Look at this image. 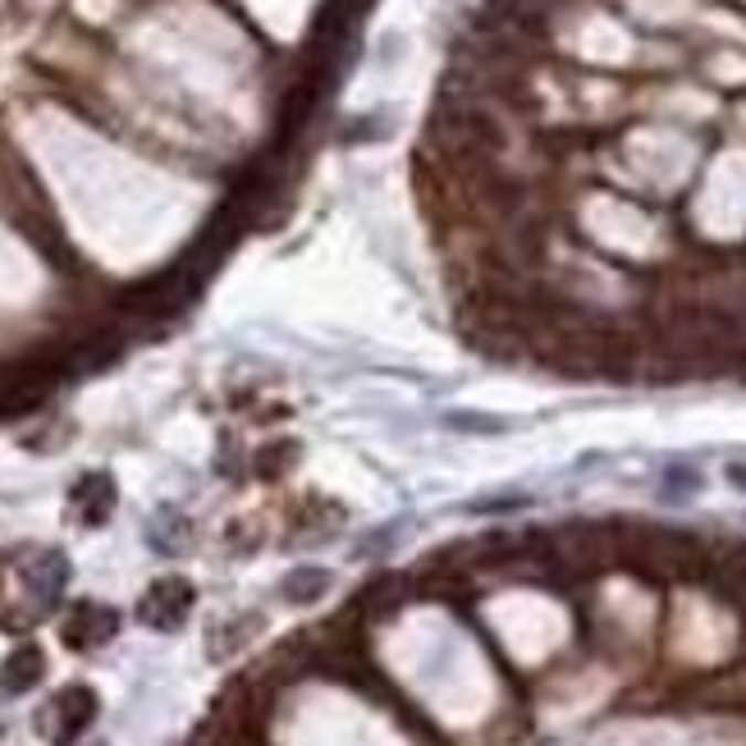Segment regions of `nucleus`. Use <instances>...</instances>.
Masks as SVG:
<instances>
[{
    "label": "nucleus",
    "mask_w": 746,
    "mask_h": 746,
    "mask_svg": "<svg viewBox=\"0 0 746 746\" xmlns=\"http://www.w3.org/2000/svg\"><path fill=\"white\" fill-rule=\"evenodd\" d=\"M728 481H737V486H746V468H728Z\"/></svg>",
    "instance_id": "obj_8"
},
{
    "label": "nucleus",
    "mask_w": 746,
    "mask_h": 746,
    "mask_svg": "<svg viewBox=\"0 0 746 746\" xmlns=\"http://www.w3.org/2000/svg\"><path fill=\"white\" fill-rule=\"evenodd\" d=\"M70 504H74V518H78L83 526H102V522L110 518V509H115V481H110L106 472H87V477L74 486Z\"/></svg>",
    "instance_id": "obj_4"
},
{
    "label": "nucleus",
    "mask_w": 746,
    "mask_h": 746,
    "mask_svg": "<svg viewBox=\"0 0 746 746\" xmlns=\"http://www.w3.org/2000/svg\"><path fill=\"white\" fill-rule=\"evenodd\" d=\"M326 586H330V573H321V568H298V573H289V577H285V586H279V596H285L289 605H312Z\"/></svg>",
    "instance_id": "obj_7"
},
{
    "label": "nucleus",
    "mask_w": 746,
    "mask_h": 746,
    "mask_svg": "<svg viewBox=\"0 0 746 746\" xmlns=\"http://www.w3.org/2000/svg\"><path fill=\"white\" fill-rule=\"evenodd\" d=\"M42 678H46V656L38 646H14L6 656V664H0V688L14 692V696L33 692Z\"/></svg>",
    "instance_id": "obj_6"
},
{
    "label": "nucleus",
    "mask_w": 746,
    "mask_h": 746,
    "mask_svg": "<svg viewBox=\"0 0 746 746\" xmlns=\"http://www.w3.org/2000/svg\"><path fill=\"white\" fill-rule=\"evenodd\" d=\"M23 582H28V590H33L42 605H51L60 590H65V582H70V558L60 554V550H42V554H33V564L23 568Z\"/></svg>",
    "instance_id": "obj_5"
},
{
    "label": "nucleus",
    "mask_w": 746,
    "mask_h": 746,
    "mask_svg": "<svg viewBox=\"0 0 746 746\" xmlns=\"http://www.w3.org/2000/svg\"><path fill=\"white\" fill-rule=\"evenodd\" d=\"M193 582L189 577H161V582H151L147 586V596L138 600V618L147 628H157V632H174L183 618H189L193 609Z\"/></svg>",
    "instance_id": "obj_2"
},
{
    "label": "nucleus",
    "mask_w": 746,
    "mask_h": 746,
    "mask_svg": "<svg viewBox=\"0 0 746 746\" xmlns=\"http://www.w3.org/2000/svg\"><path fill=\"white\" fill-rule=\"evenodd\" d=\"M92 720H97V692L74 682V688H65L42 710V737L55 742V746H70Z\"/></svg>",
    "instance_id": "obj_1"
},
{
    "label": "nucleus",
    "mask_w": 746,
    "mask_h": 746,
    "mask_svg": "<svg viewBox=\"0 0 746 746\" xmlns=\"http://www.w3.org/2000/svg\"><path fill=\"white\" fill-rule=\"evenodd\" d=\"M115 632H119V614L110 605H97V600L74 605L65 614V624H60V637H65V646H74V650H97Z\"/></svg>",
    "instance_id": "obj_3"
}]
</instances>
